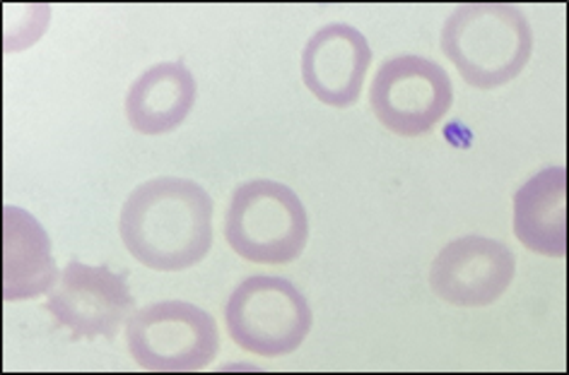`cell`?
<instances>
[{
    "label": "cell",
    "instance_id": "cell-1",
    "mask_svg": "<svg viewBox=\"0 0 569 375\" xmlns=\"http://www.w3.org/2000/svg\"><path fill=\"white\" fill-rule=\"evenodd\" d=\"M119 231L140 265L158 272L191 270L212 249V197L191 179H150L126 197Z\"/></svg>",
    "mask_w": 569,
    "mask_h": 375
},
{
    "label": "cell",
    "instance_id": "cell-2",
    "mask_svg": "<svg viewBox=\"0 0 569 375\" xmlns=\"http://www.w3.org/2000/svg\"><path fill=\"white\" fill-rule=\"evenodd\" d=\"M442 51L466 84L488 92L519 78L529 65L533 29L519 6L463 3L442 27Z\"/></svg>",
    "mask_w": 569,
    "mask_h": 375
},
{
    "label": "cell",
    "instance_id": "cell-3",
    "mask_svg": "<svg viewBox=\"0 0 569 375\" xmlns=\"http://www.w3.org/2000/svg\"><path fill=\"white\" fill-rule=\"evenodd\" d=\"M230 249L256 265H288L302 255L309 216L290 185L253 179L241 183L224 214Z\"/></svg>",
    "mask_w": 569,
    "mask_h": 375
},
{
    "label": "cell",
    "instance_id": "cell-4",
    "mask_svg": "<svg viewBox=\"0 0 569 375\" xmlns=\"http://www.w3.org/2000/svg\"><path fill=\"white\" fill-rule=\"evenodd\" d=\"M224 323L239 349L278 358L300 349L315 325V313L290 280L251 274L227 298Z\"/></svg>",
    "mask_w": 569,
    "mask_h": 375
},
{
    "label": "cell",
    "instance_id": "cell-5",
    "mask_svg": "<svg viewBox=\"0 0 569 375\" xmlns=\"http://www.w3.org/2000/svg\"><path fill=\"white\" fill-rule=\"evenodd\" d=\"M128 354L152 373L208 368L220 352L216 317L189 301H158L131 313L126 323Z\"/></svg>",
    "mask_w": 569,
    "mask_h": 375
},
{
    "label": "cell",
    "instance_id": "cell-6",
    "mask_svg": "<svg viewBox=\"0 0 569 375\" xmlns=\"http://www.w3.org/2000/svg\"><path fill=\"white\" fill-rule=\"evenodd\" d=\"M453 104L449 72L418 53L383 61L369 84V107L377 121L403 138H420L445 121Z\"/></svg>",
    "mask_w": 569,
    "mask_h": 375
},
{
    "label": "cell",
    "instance_id": "cell-7",
    "mask_svg": "<svg viewBox=\"0 0 569 375\" xmlns=\"http://www.w3.org/2000/svg\"><path fill=\"white\" fill-rule=\"evenodd\" d=\"M133 303L126 274L111 272L107 265H84L73 260L49 292L47 311L73 339H113L131 317Z\"/></svg>",
    "mask_w": 569,
    "mask_h": 375
},
{
    "label": "cell",
    "instance_id": "cell-8",
    "mask_svg": "<svg viewBox=\"0 0 569 375\" xmlns=\"http://www.w3.org/2000/svg\"><path fill=\"white\" fill-rule=\"evenodd\" d=\"M517 257L509 245L480 234L447 243L430 270L432 292L463 308H482L500 298L515 282Z\"/></svg>",
    "mask_w": 569,
    "mask_h": 375
},
{
    "label": "cell",
    "instance_id": "cell-9",
    "mask_svg": "<svg viewBox=\"0 0 569 375\" xmlns=\"http://www.w3.org/2000/svg\"><path fill=\"white\" fill-rule=\"evenodd\" d=\"M372 55V47L358 27L329 22L305 43L302 82L321 104L348 109L362 94Z\"/></svg>",
    "mask_w": 569,
    "mask_h": 375
},
{
    "label": "cell",
    "instance_id": "cell-10",
    "mask_svg": "<svg viewBox=\"0 0 569 375\" xmlns=\"http://www.w3.org/2000/svg\"><path fill=\"white\" fill-rule=\"evenodd\" d=\"M198 97L193 72L179 61L142 70L128 87L123 111L138 135H167L189 119Z\"/></svg>",
    "mask_w": 569,
    "mask_h": 375
},
{
    "label": "cell",
    "instance_id": "cell-11",
    "mask_svg": "<svg viewBox=\"0 0 569 375\" xmlns=\"http://www.w3.org/2000/svg\"><path fill=\"white\" fill-rule=\"evenodd\" d=\"M59 272L53 265L51 239L27 210L3 207V298L30 301L49 294Z\"/></svg>",
    "mask_w": 569,
    "mask_h": 375
},
{
    "label": "cell",
    "instance_id": "cell-12",
    "mask_svg": "<svg viewBox=\"0 0 569 375\" xmlns=\"http://www.w3.org/2000/svg\"><path fill=\"white\" fill-rule=\"evenodd\" d=\"M515 234L526 249L548 255H567V171L548 166L515 193Z\"/></svg>",
    "mask_w": 569,
    "mask_h": 375
},
{
    "label": "cell",
    "instance_id": "cell-13",
    "mask_svg": "<svg viewBox=\"0 0 569 375\" xmlns=\"http://www.w3.org/2000/svg\"><path fill=\"white\" fill-rule=\"evenodd\" d=\"M51 20L49 6H16V18L6 12V51L30 49L44 37Z\"/></svg>",
    "mask_w": 569,
    "mask_h": 375
}]
</instances>
